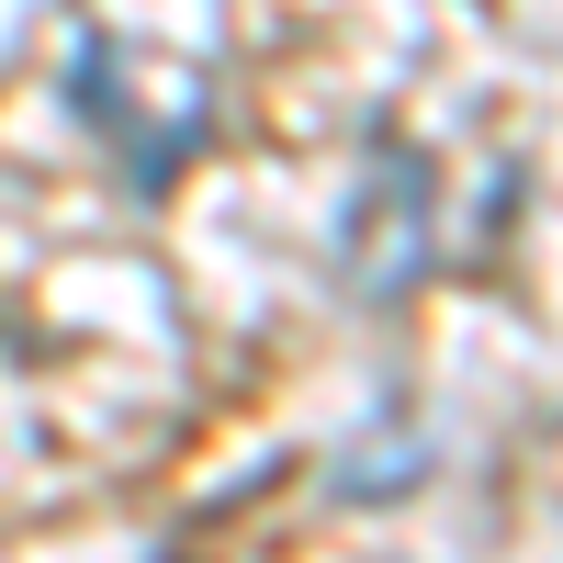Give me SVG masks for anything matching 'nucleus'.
Returning <instances> with one entry per match:
<instances>
[{
	"label": "nucleus",
	"instance_id": "f257e3e1",
	"mask_svg": "<svg viewBox=\"0 0 563 563\" xmlns=\"http://www.w3.org/2000/svg\"><path fill=\"white\" fill-rule=\"evenodd\" d=\"M440 169L406 147V135H384L361 169V192H350V225H339V271L361 282V305H395L417 271L440 260Z\"/></svg>",
	"mask_w": 563,
	"mask_h": 563
},
{
	"label": "nucleus",
	"instance_id": "f03ea898",
	"mask_svg": "<svg viewBox=\"0 0 563 563\" xmlns=\"http://www.w3.org/2000/svg\"><path fill=\"white\" fill-rule=\"evenodd\" d=\"M68 90H79L90 135H102V147L124 158V180H135V192H169V180H180V158L203 147V102H180V113L135 102V45H124V34H79Z\"/></svg>",
	"mask_w": 563,
	"mask_h": 563
}]
</instances>
